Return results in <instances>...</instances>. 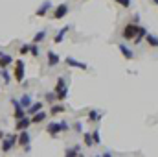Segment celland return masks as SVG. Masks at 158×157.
Instances as JSON below:
<instances>
[{
  "label": "cell",
  "mask_w": 158,
  "mask_h": 157,
  "mask_svg": "<svg viewBox=\"0 0 158 157\" xmlns=\"http://www.w3.org/2000/svg\"><path fill=\"white\" fill-rule=\"evenodd\" d=\"M138 30H140V26H136V24H127L125 28H123V32H121V37L127 41L134 39L136 35H138Z\"/></svg>",
  "instance_id": "cell-1"
},
{
  "label": "cell",
  "mask_w": 158,
  "mask_h": 157,
  "mask_svg": "<svg viewBox=\"0 0 158 157\" xmlns=\"http://www.w3.org/2000/svg\"><path fill=\"white\" fill-rule=\"evenodd\" d=\"M64 129H68V124H66V122H61V124H57V122H52V124L46 128V131H48L50 135H57L59 131H64Z\"/></svg>",
  "instance_id": "cell-2"
},
{
  "label": "cell",
  "mask_w": 158,
  "mask_h": 157,
  "mask_svg": "<svg viewBox=\"0 0 158 157\" xmlns=\"http://www.w3.org/2000/svg\"><path fill=\"white\" fill-rule=\"evenodd\" d=\"M55 92H57V98H59V100H64V98L68 96V91H66V85H64V79L63 78H59V81H57Z\"/></svg>",
  "instance_id": "cell-3"
},
{
  "label": "cell",
  "mask_w": 158,
  "mask_h": 157,
  "mask_svg": "<svg viewBox=\"0 0 158 157\" xmlns=\"http://www.w3.org/2000/svg\"><path fill=\"white\" fill-rule=\"evenodd\" d=\"M66 13H68V4H61V6H57V9L53 11V15H52V17L59 20V19H63Z\"/></svg>",
  "instance_id": "cell-4"
},
{
  "label": "cell",
  "mask_w": 158,
  "mask_h": 157,
  "mask_svg": "<svg viewBox=\"0 0 158 157\" xmlns=\"http://www.w3.org/2000/svg\"><path fill=\"white\" fill-rule=\"evenodd\" d=\"M118 48H119V52H121V56L125 57V59H132L134 57V54H132V50L125 44V43H118Z\"/></svg>",
  "instance_id": "cell-5"
},
{
  "label": "cell",
  "mask_w": 158,
  "mask_h": 157,
  "mask_svg": "<svg viewBox=\"0 0 158 157\" xmlns=\"http://www.w3.org/2000/svg\"><path fill=\"white\" fill-rule=\"evenodd\" d=\"M19 144L24 146V148H30V133L28 131H22L20 137H19Z\"/></svg>",
  "instance_id": "cell-6"
},
{
  "label": "cell",
  "mask_w": 158,
  "mask_h": 157,
  "mask_svg": "<svg viewBox=\"0 0 158 157\" xmlns=\"http://www.w3.org/2000/svg\"><path fill=\"white\" fill-rule=\"evenodd\" d=\"M143 39L147 41V44H149V46H153V48H158V37H156V35H153V34H147Z\"/></svg>",
  "instance_id": "cell-7"
},
{
  "label": "cell",
  "mask_w": 158,
  "mask_h": 157,
  "mask_svg": "<svg viewBox=\"0 0 158 157\" xmlns=\"http://www.w3.org/2000/svg\"><path fill=\"white\" fill-rule=\"evenodd\" d=\"M24 63L22 61H17V70H15V76H17V79L19 81H22V78H24Z\"/></svg>",
  "instance_id": "cell-8"
},
{
  "label": "cell",
  "mask_w": 158,
  "mask_h": 157,
  "mask_svg": "<svg viewBox=\"0 0 158 157\" xmlns=\"http://www.w3.org/2000/svg\"><path fill=\"white\" fill-rule=\"evenodd\" d=\"M64 61H66V65H70V67H77V69H83V70L86 69V65H85V63H79V61H76L74 57H66Z\"/></svg>",
  "instance_id": "cell-9"
},
{
  "label": "cell",
  "mask_w": 158,
  "mask_h": 157,
  "mask_svg": "<svg viewBox=\"0 0 158 157\" xmlns=\"http://www.w3.org/2000/svg\"><path fill=\"white\" fill-rule=\"evenodd\" d=\"M57 63H59V56H57L55 52H48V65L53 67V65H57Z\"/></svg>",
  "instance_id": "cell-10"
},
{
  "label": "cell",
  "mask_w": 158,
  "mask_h": 157,
  "mask_svg": "<svg viewBox=\"0 0 158 157\" xmlns=\"http://www.w3.org/2000/svg\"><path fill=\"white\" fill-rule=\"evenodd\" d=\"M145 35H147V30H145L143 26H140V30H138V35H136V37L132 39V41H134V44H138V43H140V41L143 39Z\"/></svg>",
  "instance_id": "cell-11"
},
{
  "label": "cell",
  "mask_w": 158,
  "mask_h": 157,
  "mask_svg": "<svg viewBox=\"0 0 158 157\" xmlns=\"http://www.w3.org/2000/svg\"><path fill=\"white\" fill-rule=\"evenodd\" d=\"M13 144H15V137H11V139H6V141H4V144H2V152H9Z\"/></svg>",
  "instance_id": "cell-12"
},
{
  "label": "cell",
  "mask_w": 158,
  "mask_h": 157,
  "mask_svg": "<svg viewBox=\"0 0 158 157\" xmlns=\"http://www.w3.org/2000/svg\"><path fill=\"white\" fill-rule=\"evenodd\" d=\"M46 118V113H42V111H37V113H33V118H31V124H37V122H42Z\"/></svg>",
  "instance_id": "cell-13"
},
{
  "label": "cell",
  "mask_w": 158,
  "mask_h": 157,
  "mask_svg": "<svg viewBox=\"0 0 158 157\" xmlns=\"http://www.w3.org/2000/svg\"><path fill=\"white\" fill-rule=\"evenodd\" d=\"M50 6H52V4H50V2H44V4H42V6H40L39 9H37V15H39V17H44V13H46V11H48V9H50Z\"/></svg>",
  "instance_id": "cell-14"
},
{
  "label": "cell",
  "mask_w": 158,
  "mask_h": 157,
  "mask_svg": "<svg viewBox=\"0 0 158 157\" xmlns=\"http://www.w3.org/2000/svg\"><path fill=\"white\" fill-rule=\"evenodd\" d=\"M11 63V56H0V67L4 69V67H7Z\"/></svg>",
  "instance_id": "cell-15"
},
{
  "label": "cell",
  "mask_w": 158,
  "mask_h": 157,
  "mask_svg": "<svg viewBox=\"0 0 158 157\" xmlns=\"http://www.w3.org/2000/svg\"><path fill=\"white\" fill-rule=\"evenodd\" d=\"M68 30H70V28H68V26H64V28H63V30L59 32V35L55 37V43H61V41H63V37H64V34H66Z\"/></svg>",
  "instance_id": "cell-16"
},
{
  "label": "cell",
  "mask_w": 158,
  "mask_h": 157,
  "mask_svg": "<svg viewBox=\"0 0 158 157\" xmlns=\"http://www.w3.org/2000/svg\"><path fill=\"white\" fill-rule=\"evenodd\" d=\"M99 117H101V113H98V111H90L88 120H90V122H96V120H99Z\"/></svg>",
  "instance_id": "cell-17"
},
{
  "label": "cell",
  "mask_w": 158,
  "mask_h": 157,
  "mask_svg": "<svg viewBox=\"0 0 158 157\" xmlns=\"http://www.w3.org/2000/svg\"><path fill=\"white\" fill-rule=\"evenodd\" d=\"M30 124H31V120H28V118H26V120H19V129H22V128L26 129Z\"/></svg>",
  "instance_id": "cell-18"
},
{
  "label": "cell",
  "mask_w": 158,
  "mask_h": 157,
  "mask_svg": "<svg viewBox=\"0 0 158 157\" xmlns=\"http://www.w3.org/2000/svg\"><path fill=\"white\" fill-rule=\"evenodd\" d=\"M20 105H22V107H30V96H28V94H26V96H22Z\"/></svg>",
  "instance_id": "cell-19"
},
{
  "label": "cell",
  "mask_w": 158,
  "mask_h": 157,
  "mask_svg": "<svg viewBox=\"0 0 158 157\" xmlns=\"http://www.w3.org/2000/svg\"><path fill=\"white\" fill-rule=\"evenodd\" d=\"M85 144H86V146H92V144H94V139H92L88 133H85Z\"/></svg>",
  "instance_id": "cell-20"
},
{
  "label": "cell",
  "mask_w": 158,
  "mask_h": 157,
  "mask_svg": "<svg viewBox=\"0 0 158 157\" xmlns=\"http://www.w3.org/2000/svg\"><path fill=\"white\" fill-rule=\"evenodd\" d=\"M40 109H42V104H35V105L30 107V113H37V111H40Z\"/></svg>",
  "instance_id": "cell-21"
},
{
  "label": "cell",
  "mask_w": 158,
  "mask_h": 157,
  "mask_svg": "<svg viewBox=\"0 0 158 157\" xmlns=\"http://www.w3.org/2000/svg\"><path fill=\"white\" fill-rule=\"evenodd\" d=\"M79 148H81V146H76L74 150H66V155H77V154H79Z\"/></svg>",
  "instance_id": "cell-22"
},
{
  "label": "cell",
  "mask_w": 158,
  "mask_h": 157,
  "mask_svg": "<svg viewBox=\"0 0 158 157\" xmlns=\"http://www.w3.org/2000/svg\"><path fill=\"white\" fill-rule=\"evenodd\" d=\"M61 111H64V107H63V105H55V107H52V115L61 113Z\"/></svg>",
  "instance_id": "cell-23"
},
{
  "label": "cell",
  "mask_w": 158,
  "mask_h": 157,
  "mask_svg": "<svg viewBox=\"0 0 158 157\" xmlns=\"http://www.w3.org/2000/svg\"><path fill=\"white\" fill-rule=\"evenodd\" d=\"M119 6H123V7H131V0H116Z\"/></svg>",
  "instance_id": "cell-24"
},
{
  "label": "cell",
  "mask_w": 158,
  "mask_h": 157,
  "mask_svg": "<svg viewBox=\"0 0 158 157\" xmlns=\"http://www.w3.org/2000/svg\"><path fill=\"white\" fill-rule=\"evenodd\" d=\"M44 35H46V32H40V34H37V35H35V43L42 41V39H44Z\"/></svg>",
  "instance_id": "cell-25"
},
{
  "label": "cell",
  "mask_w": 158,
  "mask_h": 157,
  "mask_svg": "<svg viewBox=\"0 0 158 157\" xmlns=\"http://www.w3.org/2000/svg\"><path fill=\"white\" fill-rule=\"evenodd\" d=\"M94 142H96V144H99V142H101V139H99V133H98V131H94Z\"/></svg>",
  "instance_id": "cell-26"
},
{
  "label": "cell",
  "mask_w": 158,
  "mask_h": 157,
  "mask_svg": "<svg viewBox=\"0 0 158 157\" xmlns=\"http://www.w3.org/2000/svg\"><path fill=\"white\" fill-rule=\"evenodd\" d=\"M2 78H4V81H9V74H7V70H6V69L2 70Z\"/></svg>",
  "instance_id": "cell-27"
},
{
  "label": "cell",
  "mask_w": 158,
  "mask_h": 157,
  "mask_svg": "<svg viewBox=\"0 0 158 157\" xmlns=\"http://www.w3.org/2000/svg\"><path fill=\"white\" fill-rule=\"evenodd\" d=\"M26 52H30V46H28V44H26V46H22V48H20V54H26Z\"/></svg>",
  "instance_id": "cell-28"
},
{
  "label": "cell",
  "mask_w": 158,
  "mask_h": 157,
  "mask_svg": "<svg viewBox=\"0 0 158 157\" xmlns=\"http://www.w3.org/2000/svg\"><path fill=\"white\" fill-rule=\"evenodd\" d=\"M31 54H33V56H39V50H37V46H35V44L31 46Z\"/></svg>",
  "instance_id": "cell-29"
},
{
  "label": "cell",
  "mask_w": 158,
  "mask_h": 157,
  "mask_svg": "<svg viewBox=\"0 0 158 157\" xmlns=\"http://www.w3.org/2000/svg\"><path fill=\"white\" fill-rule=\"evenodd\" d=\"M151 2H153V4H156V6H158V0H151Z\"/></svg>",
  "instance_id": "cell-30"
},
{
  "label": "cell",
  "mask_w": 158,
  "mask_h": 157,
  "mask_svg": "<svg viewBox=\"0 0 158 157\" xmlns=\"http://www.w3.org/2000/svg\"><path fill=\"white\" fill-rule=\"evenodd\" d=\"M2 137H4V135H2V131H0V139H2Z\"/></svg>",
  "instance_id": "cell-31"
}]
</instances>
